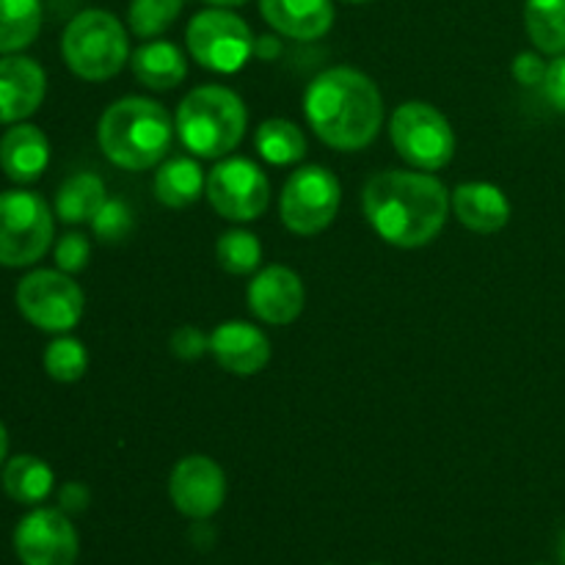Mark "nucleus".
<instances>
[{"mask_svg": "<svg viewBox=\"0 0 565 565\" xmlns=\"http://www.w3.org/2000/svg\"><path fill=\"white\" fill-rule=\"evenodd\" d=\"M362 210L384 243L423 248L439 237L452 207L445 182L428 171L386 169L364 182Z\"/></svg>", "mask_w": 565, "mask_h": 565, "instance_id": "obj_1", "label": "nucleus"}, {"mask_svg": "<svg viewBox=\"0 0 565 565\" xmlns=\"http://www.w3.org/2000/svg\"><path fill=\"white\" fill-rule=\"evenodd\" d=\"M303 114L320 141L340 152H359L381 132L384 97L364 72L353 66H331L309 83Z\"/></svg>", "mask_w": 565, "mask_h": 565, "instance_id": "obj_2", "label": "nucleus"}, {"mask_svg": "<svg viewBox=\"0 0 565 565\" xmlns=\"http://www.w3.org/2000/svg\"><path fill=\"white\" fill-rule=\"evenodd\" d=\"M177 125L160 103L149 97H121L105 108L97 141L105 158L127 171H147L169 154Z\"/></svg>", "mask_w": 565, "mask_h": 565, "instance_id": "obj_3", "label": "nucleus"}, {"mask_svg": "<svg viewBox=\"0 0 565 565\" xmlns=\"http://www.w3.org/2000/svg\"><path fill=\"white\" fill-rule=\"evenodd\" d=\"M177 136L196 158L218 160L246 136V103L226 86H199L177 108Z\"/></svg>", "mask_w": 565, "mask_h": 565, "instance_id": "obj_4", "label": "nucleus"}, {"mask_svg": "<svg viewBox=\"0 0 565 565\" xmlns=\"http://www.w3.org/2000/svg\"><path fill=\"white\" fill-rule=\"evenodd\" d=\"M61 55L66 66L83 81H108L125 70L130 58L127 28L119 17L103 9H86L72 17L61 36Z\"/></svg>", "mask_w": 565, "mask_h": 565, "instance_id": "obj_5", "label": "nucleus"}, {"mask_svg": "<svg viewBox=\"0 0 565 565\" xmlns=\"http://www.w3.org/2000/svg\"><path fill=\"white\" fill-rule=\"evenodd\" d=\"M53 210L39 193H0V265L28 268L53 246Z\"/></svg>", "mask_w": 565, "mask_h": 565, "instance_id": "obj_6", "label": "nucleus"}, {"mask_svg": "<svg viewBox=\"0 0 565 565\" xmlns=\"http://www.w3.org/2000/svg\"><path fill=\"white\" fill-rule=\"evenodd\" d=\"M397 154L419 171H439L456 158V132L447 116L430 103H403L390 119Z\"/></svg>", "mask_w": 565, "mask_h": 565, "instance_id": "obj_7", "label": "nucleus"}, {"mask_svg": "<svg viewBox=\"0 0 565 565\" xmlns=\"http://www.w3.org/2000/svg\"><path fill=\"white\" fill-rule=\"evenodd\" d=\"M185 42L196 64L204 70L232 75L243 70L254 55V33L243 17L230 9H204L188 22Z\"/></svg>", "mask_w": 565, "mask_h": 565, "instance_id": "obj_8", "label": "nucleus"}, {"mask_svg": "<svg viewBox=\"0 0 565 565\" xmlns=\"http://www.w3.org/2000/svg\"><path fill=\"white\" fill-rule=\"evenodd\" d=\"M340 180L323 166H301L287 177L279 199L281 224L292 235L312 237L334 224L340 213Z\"/></svg>", "mask_w": 565, "mask_h": 565, "instance_id": "obj_9", "label": "nucleus"}, {"mask_svg": "<svg viewBox=\"0 0 565 565\" xmlns=\"http://www.w3.org/2000/svg\"><path fill=\"white\" fill-rule=\"evenodd\" d=\"M17 307L22 318L50 334H66L75 329L86 309V298L77 281L64 270H31L17 285Z\"/></svg>", "mask_w": 565, "mask_h": 565, "instance_id": "obj_10", "label": "nucleus"}, {"mask_svg": "<svg viewBox=\"0 0 565 565\" xmlns=\"http://www.w3.org/2000/svg\"><path fill=\"white\" fill-rule=\"evenodd\" d=\"M210 204L226 221H254L268 210L270 182L265 171L248 158H224L207 174Z\"/></svg>", "mask_w": 565, "mask_h": 565, "instance_id": "obj_11", "label": "nucleus"}, {"mask_svg": "<svg viewBox=\"0 0 565 565\" xmlns=\"http://www.w3.org/2000/svg\"><path fill=\"white\" fill-rule=\"evenodd\" d=\"M14 552L22 565H75L81 541L64 511L36 508L14 527Z\"/></svg>", "mask_w": 565, "mask_h": 565, "instance_id": "obj_12", "label": "nucleus"}, {"mask_svg": "<svg viewBox=\"0 0 565 565\" xmlns=\"http://www.w3.org/2000/svg\"><path fill=\"white\" fill-rule=\"evenodd\" d=\"M169 497L188 519H210L226 500V475L213 458L188 456L171 469Z\"/></svg>", "mask_w": 565, "mask_h": 565, "instance_id": "obj_13", "label": "nucleus"}, {"mask_svg": "<svg viewBox=\"0 0 565 565\" xmlns=\"http://www.w3.org/2000/svg\"><path fill=\"white\" fill-rule=\"evenodd\" d=\"M307 303L301 276L287 265H268L248 285V307L263 323L287 326L298 320Z\"/></svg>", "mask_w": 565, "mask_h": 565, "instance_id": "obj_14", "label": "nucleus"}, {"mask_svg": "<svg viewBox=\"0 0 565 565\" xmlns=\"http://www.w3.org/2000/svg\"><path fill=\"white\" fill-rule=\"evenodd\" d=\"M47 92V75L25 55L0 58V125H17L36 114Z\"/></svg>", "mask_w": 565, "mask_h": 565, "instance_id": "obj_15", "label": "nucleus"}, {"mask_svg": "<svg viewBox=\"0 0 565 565\" xmlns=\"http://www.w3.org/2000/svg\"><path fill=\"white\" fill-rule=\"evenodd\" d=\"M210 353L232 375H257L270 362V340L246 320H226L210 334Z\"/></svg>", "mask_w": 565, "mask_h": 565, "instance_id": "obj_16", "label": "nucleus"}, {"mask_svg": "<svg viewBox=\"0 0 565 565\" xmlns=\"http://www.w3.org/2000/svg\"><path fill=\"white\" fill-rule=\"evenodd\" d=\"M259 14L274 31L298 42H315L334 25L331 0H259Z\"/></svg>", "mask_w": 565, "mask_h": 565, "instance_id": "obj_17", "label": "nucleus"}, {"mask_svg": "<svg viewBox=\"0 0 565 565\" xmlns=\"http://www.w3.org/2000/svg\"><path fill=\"white\" fill-rule=\"evenodd\" d=\"M450 207L456 218L478 235H494L511 221V202L502 188L491 182H463L450 193Z\"/></svg>", "mask_w": 565, "mask_h": 565, "instance_id": "obj_18", "label": "nucleus"}, {"mask_svg": "<svg viewBox=\"0 0 565 565\" xmlns=\"http://www.w3.org/2000/svg\"><path fill=\"white\" fill-rule=\"evenodd\" d=\"M50 163V141L36 125L17 121L0 138V169L14 182H33Z\"/></svg>", "mask_w": 565, "mask_h": 565, "instance_id": "obj_19", "label": "nucleus"}, {"mask_svg": "<svg viewBox=\"0 0 565 565\" xmlns=\"http://www.w3.org/2000/svg\"><path fill=\"white\" fill-rule=\"evenodd\" d=\"M130 70L141 86L152 92H169L185 81L188 61L177 44L152 39L130 55Z\"/></svg>", "mask_w": 565, "mask_h": 565, "instance_id": "obj_20", "label": "nucleus"}, {"mask_svg": "<svg viewBox=\"0 0 565 565\" xmlns=\"http://www.w3.org/2000/svg\"><path fill=\"white\" fill-rule=\"evenodd\" d=\"M154 199H158L163 207L182 210L191 207L193 202H199V196L207 188V177H204L202 166L193 158H171L166 163H160V169L154 171Z\"/></svg>", "mask_w": 565, "mask_h": 565, "instance_id": "obj_21", "label": "nucleus"}, {"mask_svg": "<svg viewBox=\"0 0 565 565\" xmlns=\"http://www.w3.org/2000/svg\"><path fill=\"white\" fill-rule=\"evenodd\" d=\"M105 202H108V193H105L103 180L92 171H81V174H72L55 193V215L64 224H86Z\"/></svg>", "mask_w": 565, "mask_h": 565, "instance_id": "obj_22", "label": "nucleus"}, {"mask_svg": "<svg viewBox=\"0 0 565 565\" xmlns=\"http://www.w3.org/2000/svg\"><path fill=\"white\" fill-rule=\"evenodd\" d=\"M55 475L42 458L14 456L3 467V491L20 505H39L50 497Z\"/></svg>", "mask_w": 565, "mask_h": 565, "instance_id": "obj_23", "label": "nucleus"}, {"mask_svg": "<svg viewBox=\"0 0 565 565\" xmlns=\"http://www.w3.org/2000/svg\"><path fill=\"white\" fill-rule=\"evenodd\" d=\"M39 31L42 0H0V53H20L33 44Z\"/></svg>", "mask_w": 565, "mask_h": 565, "instance_id": "obj_24", "label": "nucleus"}, {"mask_svg": "<svg viewBox=\"0 0 565 565\" xmlns=\"http://www.w3.org/2000/svg\"><path fill=\"white\" fill-rule=\"evenodd\" d=\"M524 28L539 53H565V0H527Z\"/></svg>", "mask_w": 565, "mask_h": 565, "instance_id": "obj_25", "label": "nucleus"}, {"mask_svg": "<svg viewBox=\"0 0 565 565\" xmlns=\"http://www.w3.org/2000/svg\"><path fill=\"white\" fill-rule=\"evenodd\" d=\"M257 152L274 166H292L307 154V136L290 119H268L257 127Z\"/></svg>", "mask_w": 565, "mask_h": 565, "instance_id": "obj_26", "label": "nucleus"}, {"mask_svg": "<svg viewBox=\"0 0 565 565\" xmlns=\"http://www.w3.org/2000/svg\"><path fill=\"white\" fill-rule=\"evenodd\" d=\"M215 259L232 276H246L263 263V246L248 230H230L215 243Z\"/></svg>", "mask_w": 565, "mask_h": 565, "instance_id": "obj_27", "label": "nucleus"}, {"mask_svg": "<svg viewBox=\"0 0 565 565\" xmlns=\"http://www.w3.org/2000/svg\"><path fill=\"white\" fill-rule=\"evenodd\" d=\"M185 0H130L127 22L138 39H154L169 31Z\"/></svg>", "mask_w": 565, "mask_h": 565, "instance_id": "obj_28", "label": "nucleus"}, {"mask_svg": "<svg viewBox=\"0 0 565 565\" xmlns=\"http://www.w3.org/2000/svg\"><path fill=\"white\" fill-rule=\"evenodd\" d=\"M44 370L53 381L61 384H75L88 370V351L75 337H58L44 351Z\"/></svg>", "mask_w": 565, "mask_h": 565, "instance_id": "obj_29", "label": "nucleus"}, {"mask_svg": "<svg viewBox=\"0 0 565 565\" xmlns=\"http://www.w3.org/2000/svg\"><path fill=\"white\" fill-rule=\"evenodd\" d=\"M92 230L97 241L103 243H121L132 232V213L119 199H108L99 207V213L92 218Z\"/></svg>", "mask_w": 565, "mask_h": 565, "instance_id": "obj_30", "label": "nucleus"}, {"mask_svg": "<svg viewBox=\"0 0 565 565\" xmlns=\"http://www.w3.org/2000/svg\"><path fill=\"white\" fill-rule=\"evenodd\" d=\"M88 254H92V246L81 232H70L55 243V265L64 274H81L88 265Z\"/></svg>", "mask_w": 565, "mask_h": 565, "instance_id": "obj_31", "label": "nucleus"}, {"mask_svg": "<svg viewBox=\"0 0 565 565\" xmlns=\"http://www.w3.org/2000/svg\"><path fill=\"white\" fill-rule=\"evenodd\" d=\"M171 353L185 359V362L204 356V353H210V337H204L196 326H180L171 334Z\"/></svg>", "mask_w": 565, "mask_h": 565, "instance_id": "obj_32", "label": "nucleus"}, {"mask_svg": "<svg viewBox=\"0 0 565 565\" xmlns=\"http://www.w3.org/2000/svg\"><path fill=\"white\" fill-rule=\"evenodd\" d=\"M546 61L541 53H519L516 58H513V77H516L519 86L524 88H541V83H544L546 77Z\"/></svg>", "mask_w": 565, "mask_h": 565, "instance_id": "obj_33", "label": "nucleus"}, {"mask_svg": "<svg viewBox=\"0 0 565 565\" xmlns=\"http://www.w3.org/2000/svg\"><path fill=\"white\" fill-rule=\"evenodd\" d=\"M541 92H544L546 103L555 110L565 114V53L555 55V61H550L546 66V77L541 83Z\"/></svg>", "mask_w": 565, "mask_h": 565, "instance_id": "obj_34", "label": "nucleus"}, {"mask_svg": "<svg viewBox=\"0 0 565 565\" xmlns=\"http://www.w3.org/2000/svg\"><path fill=\"white\" fill-rule=\"evenodd\" d=\"M88 505V491L83 486L70 483L61 489V511L64 513H81Z\"/></svg>", "mask_w": 565, "mask_h": 565, "instance_id": "obj_35", "label": "nucleus"}, {"mask_svg": "<svg viewBox=\"0 0 565 565\" xmlns=\"http://www.w3.org/2000/svg\"><path fill=\"white\" fill-rule=\"evenodd\" d=\"M254 53L263 55V58H274L276 53H279V42H276V36H263L254 42Z\"/></svg>", "mask_w": 565, "mask_h": 565, "instance_id": "obj_36", "label": "nucleus"}, {"mask_svg": "<svg viewBox=\"0 0 565 565\" xmlns=\"http://www.w3.org/2000/svg\"><path fill=\"white\" fill-rule=\"evenodd\" d=\"M6 452H9V434H6V425L0 423V467L6 461Z\"/></svg>", "mask_w": 565, "mask_h": 565, "instance_id": "obj_37", "label": "nucleus"}, {"mask_svg": "<svg viewBox=\"0 0 565 565\" xmlns=\"http://www.w3.org/2000/svg\"><path fill=\"white\" fill-rule=\"evenodd\" d=\"M202 3L218 6V9H232V6H243V3H248V0H202Z\"/></svg>", "mask_w": 565, "mask_h": 565, "instance_id": "obj_38", "label": "nucleus"}, {"mask_svg": "<svg viewBox=\"0 0 565 565\" xmlns=\"http://www.w3.org/2000/svg\"><path fill=\"white\" fill-rule=\"evenodd\" d=\"M557 557H561V563L565 565V530H563V535H561V544H557Z\"/></svg>", "mask_w": 565, "mask_h": 565, "instance_id": "obj_39", "label": "nucleus"}, {"mask_svg": "<svg viewBox=\"0 0 565 565\" xmlns=\"http://www.w3.org/2000/svg\"><path fill=\"white\" fill-rule=\"evenodd\" d=\"M348 3H370V0H348Z\"/></svg>", "mask_w": 565, "mask_h": 565, "instance_id": "obj_40", "label": "nucleus"}]
</instances>
